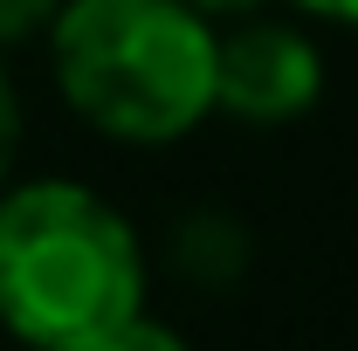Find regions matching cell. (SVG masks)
<instances>
[{
	"label": "cell",
	"instance_id": "6da1fadb",
	"mask_svg": "<svg viewBox=\"0 0 358 351\" xmlns=\"http://www.w3.org/2000/svg\"><path fill=\"white\" fill-rule=\"evenodd\" d=\"M145 310L138 227L83 179L0 193V331L28 351H90Z\"/></svg>",
	"mask_w": 358,
	"mask_h": 351
},
{
	"label": "cell",
	"instance_id": "7a4b0ae2",
	"mask_svg": "<svg viewBox=\"0 0 358 351\" xmlns=\"http://www.w3.org/2000/svg\"><path fill=\"white\" fill-rule=\"evenodd\" d=\"M48 69L62 103L117 145H173L214 117V21L193 0H62Z\"/></svg>",
	"mask_w": 358,
	"mask_h": 351
},
{
	"label": "cell",
	"instance_id": "3957f363",
	"mask_svg": "<svg viewBox=\"0 0 358 351\" xmlns=\"http://www.w3.org/2000/svg\"><path fill=\"white\" fill-rule=\"evenodd\" d=\"M324 96V55L296 21L241 14L214 35V110L241 124H289Z\"/></svg>",
	"mask_w": 358,
	"mask_h": 351
},
{
	"label": "cell",
	"instance_id": "277c9868",
	"mask_svg": "<svg viewBox=\"0 0 358 351\" xmlns=\"http://www.w3.org/2000/svg\"><path fill=\"white\" fill-rule=\"evenodd\" d=\"M62 0H0V55L7 48H28V42H48Z\"/></svg>",
	"mask_w": 358,
	"mask_h": 351
},
{
	"label": "cell",
	"instance_id": "5b68a950",
	"mask_svg": "<svg viewBox=\"0 0 358 351\" xmlns=\"http://www.w3.org/2000/svg\"><path fill=\"white\" fill-rule=\"evenodd\" d=\"M90 351H193V345L179 338L173 324H159V317H145V310H138V317H124L117 331H103Z\"/></svg>",
	"mask_w": 358,
	"mask_h": 351
},
{
	"label": "cell",
	"instance_id": "8992f818",
	"mask_svg": "<svg viewBox=\"0 0 358 351\" xmlns=\"http://www.w3.org/2000/svg\"><path fill=\"white\" fill-rule=\"evenodd\" d=\"M14 152H21V96H14L7 69H0V186L14 173Z\"/></svg>",
	"mask_w": 358,
	"mask_h": 351
},
{
	"label": "cell",
	"instance_id": "52a82bcc",
	"mask_svg": "<svg viewBox=\"0 0 358 351\" xmlns=\"http://www.w3.org/2000/svg\"><path fill=\"white\" fill-rule=\"evenodd\" d=\"M296 14H317V21H338V28H358V0H289Z\"/></svg>",
	"mask_w": 358,
	"mask_h": 351
},
{
	"label": "cell",
	"instance_id": "ba28073f",
	"mask_svg": "<svg viewBox=\"0 0 358 351\" xmlns=\"http://www.w3.org/2000/svg\"><path fill=\"white\" fill-rule=\"evenodd\" d=\"M207 21H241V14H262L268 0H193Z\"/></svg>",
	"mask_w": 358,
	"mask_h": 351
}]
</instances>
